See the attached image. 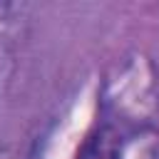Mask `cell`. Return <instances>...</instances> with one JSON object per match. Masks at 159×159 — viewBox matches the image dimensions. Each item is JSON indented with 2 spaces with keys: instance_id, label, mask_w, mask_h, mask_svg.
I'll list each match as a JSON object with an SVG mask.
<instances>
[{
  "instance_id": "obj_1",
  "label": "cell",
  "mask_w": 159,
  "mask_h": 159,
  "mask_svg": "<svg viewBox=\"0 0 159 159\" xmlns=\"http://www.w3.org/2000/svg\"><path fill=\"white\" fill-rule=\"evenodd\" d=\"M82 159H119V154H117V149H114V142L102 132L94 142L87 144Z\"/></svg>"
},
{
  "instance_id": "obj_2",
  "label": "cell",
  "mask_w": 159,
  "mask_h": 159,
  "mask_svg": "<svg viewBox=\"0 0 159 159\" xmlns=\"http://www.w3.org/2000/svg\"><path fill=\"white\" fill-rule=\"evenodd\" d=\"M127 159H129V157H127ZM134 159H159V144H152V147L142 149Z\"/></svg>"
}]
</instances>
